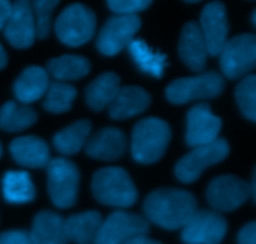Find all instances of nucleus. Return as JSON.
Here are the masks:
<instances>
[{
  "label": "nucleus",
  "instance_id": "obj_1",
  "mask_svg": "<svg viewBox=\"0 0 256 244\" xmlns=\"http://www.w3.org/2000/svg\"><path fill=\"white\" fill-rule=\"evenodd\" d=\"M196 199L192 193L175 188H162L148 195L145 215L164 229H180L196 212Z\"/></svg>",
  "mask_w": 256,
  "mask_h": 244
},
{
  "label": "nucleus",
  "instance_id": "obj_2",
  "mask_svg": "<svg viewBox=\"0 0 256 244\" xmlns=\"http://www.w3.org/2000/svg\"><path fill=\"white\" fill-rule=\"evenodd\" d=\"M92 194L102 204L132 207L138 199V190L126 170L119 167L102 168L92 177Z\"/></svg>",
  "mask_w": 256,
  "mask_h": 244
},
{
  "label": "nucleus",
  "instance_id": "obj_3",
  "mask_svg": "<svg viewBox=\"0 0 256 244\" xmlns=\"http://www.w3.org/2000/svg\"><path fill=\"white\" fill-rule=\"evenodd\" d=\"M172 138L169 124L159 118H146L138 123L132 134V153L136 162L155 163L164 155Z\"/></svg>",
  "mask_w": 256,
  "mask_h": 244
},
{
  "label": "nucleus",
  "instance_id": "obj_4",
  "mask_svg": "<svg viewBox=\"0 0 256 244\" xmlns=\"http://www.w3.org/2000/svg\"><path fill=\"white\" fill-rule=\"evenodd\" d=\"M96 17L90 8L74 3L65 8L55 22V33L62 43L69 47H80L95 34Z\"/></svg>",
  "mask_w": 256,
  "mask_h": 244
},
{
  "label": "nucleus",
  "instance_id": "obj_5",
  "mask_svg": "<svg viewBox=\"0 0 256 244\" xmlns=\"http://www.w3.org/2000/svg\"><path fill=\"white\" fill-rule=\"evenodd\" d=\"M48 190L52 204L58 208H70L75 204L79 188V170L64 158L50 159L46 167Z\"/></svg>",
  "mask_w": 256,
  "mask_h": 244
},
{
  "label": "nucleus",
  "instance_id": "obj_6",
  "mask_svg": "<svg viewBox=\"0 0 256 244\" xmlns=\"http://www.w3.org/2000/svg\"><path fill=\"white\" fill-rule=\"evenodd\" d=\"M229 154V144L224 139H215L209 144L192 148V152L178 162L175 175L182 183H192L206 168L220 163Z\"/></svg>",
  "mask_w": 256,
  "mask_h": 244
},
{
  "label": "nucleus",
  "instance_id": "obj_7",
  "mask_svg": "<svg viewBox=\"0 0 256 244\" xmlns=\"http://www.w3.org/2000/svg\"><path fill=\"white\" fill-rule=\"evenodd\" d=\"M224 79L215 72L202 73L196 77L180 78L166 88V98L174 104H184L195 99H208L222 94Z\"/></svg>",
  "mask_w": 256,
  "mask_h": 244
},
{
  "label": "nucleus",
  "instance_id": "obj_8",
  "mask_svg": "<svg viewBox=\"0 0 256 244\" xmlns=\"http://www.w3.org/2000/svg\"><path fill=\"white\" fill-rule=\"evenodd\" d=\"M220 67L229 79H238L254 69L256 64V37L242 34L228 40L220 53Z\"/></svg>",
  "mask_w": 256,
  "mask_h": 244
},
{
  "label": "nucleus",
  "instance_id": "obj_9",
  "mask_svg": "<svg viewBox=\"0 0 256 244\" xmlns=\"http://www.w3.org/2000/svg\"><path fill=\"white\" fill-rule=\"evenodd\" d=\"M142 27L138 15L116 14L109 18L100 30L96 47L102 54L112 57L130 44Z\"/></svg>",
  "mask_w": 256,
  "mask_h": 244
},
{
  "label": "nucleus",
  "instance_id": "obj_10",
  "mask_svg": "<svg viewBox=\"0 0 256 244\" xmlns=\"http://www.w3.org/2000/svg\"><path fill=\"white\" fill-rule=\"evenodd\" d=\"M148 230L149 223L142 215L116 210L102 220L94 244H124Z\"/></svg>",
  "mask_w": 256,
  "mask_h": 244
},
{
  "label": "nucleus",
  "instance_id": "obj_11",
  "mask_svg": "<svg viewBox=\"0 0 256 244\" xmlns=\"http://www.w3.org/2000/svg\"><path fill=\"white\" fill-rule=\"evenodd\" d=\"M182 229L185 244H220L228 232V223L214 210H196Z\"/></svg>",
  "mask_w": 256,
  "mask_h": 244
},
{
  "label": "nucleus",
  "instance_id": "obj_12",
  "mask_svg": "<svg viewBox=\"0 0 256 244\" xmlns=\"http://www.w3.org/2000/svg\"><path fill=\"white\" fill-rule=\"evenodd\" d=\"M252 195L250 185L234 175H222L212 180L206 190L212 207L222 212H232L246 202Z\"/></svg>",
  "mask_w": 256,
  "mask_h": 244
},
{
  "label": "nucleus",
  "instance_id": "obj_13",
  "mask_svg": "<svg viewBox=\"0 0 256 244\" xmlns=\"http://www.w3.org/2000/svg\"><path fill=\"white\" fill-rule=\"evenodd\" d=\"M199 27L206 44L208 54L212 57L219 55L226 44L229 34V22L224 3L215 0L205 5L200 15Z\"/></svg>",
  "mask_w": 256,
  "mask_h": 244
},
{
  "label": "nucleus",
  "instance_id": "obj_14",
  "mask_svg": "<svg viewBox=\"0 0 256 244\" xmlns=\"http://www.w3.org/2000/svg\"><path fill=\"white\" fill-rule=\"evenodd\" d=\"M4 35L16 49L32 47L36 38V27L30 0L12 3V12L4 25Z\"/></svg>",
  "mask_w": 256,
  "mask_h": 244
},
{
  "label": "nucleus",
  "instance_id": "obj_15",
  "mask_svg": "<svg viewBox=\"0 0 256 244\" xmlns=\"http://www.w3.org/2000/svg\"><path fill=\"white\" fill-rule=\"evenodd\" d=\"M222 129V119L214 115L208 104H198L188 113L186 143L190 147L209 144L218 139Z\"/></svg>",
  "mask_w": 256,
  "mask_h": 244
},
{
  "label": "nucleus",
  "instance_id": "obj_16",
  "mask_svg": "<svg viewBox=\"0 0 256 244\" xmlns=\"http://www.w3.org/2000/svg\"><path fill=\"white\" fill-rule=\"evenodd\" d=\"M179 54L192 70L202 72L206 67L208 49L196 22H189L182 28L179 40Z\"/></svg>",
  "mask_w": 256,
  "mask_h": 244
},
{
  "label": "nucleus",
  "instance_id": "obj_17",
  "mask_svg": "<svg viewBox=\"0 0 256 244\" xmlns=\"http://www.w3.org/2000/svg\"><path fill=\"white\" fill-rule=\"evenodd\" d=\"M126 149V139L124 133L118 128H104L94 137L88 139L86 154L100 160H116L124 154Z\"/></svg>",
  "mask_w": 256,
  "mask_h": 244
},
{
  "label": "nucleus",
  "instance_id": "obj_18",
  "mask_svg": "<svg viewBox=\"0 0 256 244\" xmlns=\"http://www.w3.org/2000/svg\"><path fill=\"white\" fill-rule=\"evenodd\" d=\"M34 244H68L65 219L52 210H42L35 215L29 232Z\"/></svg>",
  "mask_w": 256,
  "mask_h": 244
},
{
  "label": "nucleus",
  "instance_id": "obj_19",
  "mask_svg": "<svg viewBox=\"0 0 256 244\" xmlns=\"http://www.w3.org/2000/svg\"><path fill=\"white\" fill-rule=\"evenodd\" d=\"M150 102H152V98L142 88H120L116 97L110 103L109 114L112 119H128L146 110Z\"/></svg>",
  "mask_w": 256,
  "mask_h": 244
},
{
  "label": "nucleus",
  "instance_id": "obj_20",
  "mask_svg": "<svg viewBox=\"0 0 256 244\" xmlns=\"http://www.w3.org/2000/svg\"><path fill=\"white\" fill-rule=\"evenodd\" d=\"M10 153L18 164L28 168H45L50 160L46 143L38 137H20L10 144Z\"/></svg>",
  "mask_w": 256,
  "mask_h": 244
},
{
  "label": "nucleus",
  "instance_id": "obj_21",
  "mask_svg": "<svg viewBox=\"0 0 256 244\" xmlns=\"http://www.w3.org/2000/svg\"><path fill=\"white\" fill-rule=\"evenodd\" d=\"M49 74L42 67L26 68L18 77L14 84V94L22 104H29L40 99L49 87Z\"/></svg>",
  "mask_w": 256,
  "mask_h": 244
},
{
  "label": "nucleus",
  "instance_id": "obj_22",
  "mask_svg": "<svg viewBox=\"0 0 256 244\" xmlns=\"http://www.w3.org/2000/svg\"><path fill=\"white\" fill-rule=\"evenodd\" d=\"M102 222V214L95 210L72 215L65 219L68 239L76 244H94Z\"/></svg>",
  "mask_w": 256,
  "mask_h": 244
},
{
  "label": "nucleus",
  "instance_id": "obj_23",
  "mask_svg": "<svg viewBox=\"0 0 256 244\" xmlns=\"http://www.w3.org/2000/svg\"><path fill=\"white\" fill-rule=\"evenodd\" d=\"M120 88V78L115 73L108 72L99 75L86 88L85 98L88 105L95 112L105 109L116 97Z\"/></svg>",
  "mask_w": 256,
  "mask_h": 244
},
{
  "label": "nucleus",
  "instance_id": "obj_24",
  "mask_svg": "<svg viewBox=\"0 0 256 244\" xmlns=\"http://www.w3.org/2000/svg\"><path fill=\"white\" fill-rule=\"evenodd\" d=\"M128 49L135 64L142 72L155 78L162 77L165 67L168 65L166 55L155 52L142 39H132L128 45Z\"/></svg>",
  "mask_w": 256,
  "mask_h": 244
},
{
  "label": "nucleus",
  "instance_id": "obj_25",
  "mask_svg": "<svg viewBox=\"0 0 256 244\" xmlns=\"http://www.w3.org/2000/svg\"><path fill=\"white\" fill-rule=\"evenodd\" d=\"M89 60L80 55H62L48 63V70L58 82H72L82 79L90 73Z\"/></svg>",
  "mask_w": 256,
  "mask_h": 244
},
{
  "label": "nucleus",
  "instance_id": "obj_26",
  "mask_svg": "<svg viewBox=\"0 0 256 244\" xmlns=\"http://www.w3.org/2000/svg\"><path fill=\"white\" fill-rule=\"evenodd\" d=\"M90 132H92V123L89 120H79L56 133L52 139V144L62 154H75L86 144Z\"/></svg>",
  "mask_w": 256,
  "mask_h": 244
},
{
  "label": "nucleus",
  "instance_id": "obj_27",
  "mask_svg": "<svg viewBox=\"0 0 256 244\" xmlns=\"http://www.w3.org/2000/svg\"><path fill=\"white\" fill-rule=\"evenodd\" d=\"M2 194L6 202L22 204L35 198V188L29 173L9 170L2 178Z\"/></svg>",
  "mask_w": 256,
  "mask_h": 244
},
{
  "label": "nucleus",
  "instance_id": "obj_28",
  "mask_svg": "<svg viewBox=\"0 0 256 244\" xmlns=\"http://www.w3.org/2000/svg\"><path fill=\"white\" fill-rule=\"evenodd\" d=\"M36 113L28 105L8 102L0 110V128L6 132H22L36 122Z\"/></svg>",
  "mask_w": 256,
  "mask_h": 244
},
{
  "label": "nucleus",
  "instance_id": "obj_29",
  "mask_svg": "<svg viewBox=\"0 0 256 244\" xmlns=\"http://www.w3.org/2000/svg\"><path fill=\"white\" fill-rule=\"evenodd\" d=\"M76 97V89L65 82L50 83L45 93L44 108L50 113H65L72 109V102Z\"/></svg>",
  "mask_w": 256,
  "mask_h": 244
},
{
  "label": "nucleus",
  "instance_id": "obj_30",
  "mask_svg": "<svg viewBox=\"0 0 256 244\" xmlns=\"http://www.w3.org/2000/svg\"><path fill=\"white\" fill-rule=\"evenodd\" d=\"M235 97L242 114L252 122L256 119V77H245L235 90Z\"/></svg>",
  "mask_w": 256,
  "mask_h": 244
},
{
  "label": "nucleus",
  "instance_id": "obj_31",
  "mask_svg": "<svg viewBox=\"0 0 256 244\" xmlns=\"http://www.w3.org/2000/svg\"><path fill=\"white\" fill-rule=\"evenodd\" d=\"M60 0H32V10L34 14L35 27H36V37L44 39L49 35L52 29V12L59 4Z\"/></svg>",
  "mask_w": 256,
  "mask_h": 244
},
{
  "label": "nucleus",
  "instance_id": "obj_32",
  "mask_svg": "<svg viewBox=\"0 0 256 244\" xmlns=\"http://www.w3.org/2000/svg\"><path fill=\"white\" fill-rule=\"evenodd\" d=\"M108 7L116 14L136 15L150 7L152 0H106Z\"/></svg>",
  "mask_w": 256,
  "mask_h": 244
},
{
  "label": "nucleus",
  "instance_id": "obj_33",
  "mask_svg": "<svg viewBox=\"0 0 256 244\" xmlns=\"http://www.w3.org/2000/svg\"><path fill=\"white\" fill-rule=\"evenodd\" d=\"M0 244H34L29 232L22 229L6 230L0 234Z\"/></svg>",
  "mask_w": 256,
  "mask_h": 244
},
{
  "label": "nucleus",
  "instance_id": "obj_34",
  "mask_svg": "<svg viewBox=\"0 0 256 244\" xmlns=\"http://www.w3.org/2000/svg\"><path fill=\"white\" fill-rule=\"evenodd\" d=\"M239 244H256V223L250 222L244 225L238 235Z\"/></svg>",
  "mask_w": 256,
  "mask_h": 244
},
{
  "label": "nucleus",
  "instance_id": "obj_35",
  "mask_svg": "<svg viewBox=\"0 0 256 244\" xmlns=\"http://www.w3.org/2000/svg\"><path fill=\"white\" fill-rule=\"evenodd\" d=\"M12 12V2L10 0H0V30L4 29V25Z\"/></svg>",
  "mask_w": 256,
  "mask_h": 244
},
{
  "label": "nucleus",
  "instance_id": "obj_36",
  "mask_svg": "<svg viewBox=\"0 0 256 244\" xmlns=\"http://www.w3.org/2000/svg\"><path fill=\"white\" fill-rule=\"evenodd\" d=\"M124 244H162V243L146 237V234H142V235H136V237L132 238V239H129Z\"/></svg>",
  "mask_w": 256,
  "mask_h": 244
},
{
  "label": "nucleus",
  "instance_id": "obj_37",
  "mask_svg": "<svg viewBox=\"0 0 256 244\" xmlns=\"http://www.w3.org/2000/svg\"><path fill=\"white\" fill-rule=\"evenodd\" d=\"M6 63H8V55L6 53H5L2 45L0 44V70L4 69V68L6 67Z\"/></svg>",
  "mask_w": 256,
  "mask_h": 244
},
{
  "label": "nucleus",
  "instance_id": "obj_38",
  "mask_svg": "<svg viewBox=\"0 0 256 244\" xmlns=\"http://www.w3.org/2000/svg\"><path fill=\"white\" fill-rule=\"evenodd\" d=\"M184 2L190 3V4H192V3H199V2H202V0H184Z\"/></svg>",
  "mask_w": 256,
  "mask_h": 244
},
{
  "label": "nucleus",
  "instance_id": "obj_39",
  "mask_svg": "<svg viewBox=\"0 0 256 244\" xmlns=\"http://www.w3.org/2000/svg\"><path fill=\"white\" fill-rule=\"evenodd\" d=\"M0 157H2V144H0Z\"/></svg>",
  "mask_w": 256,
  "mask_h": 244
}]
</instances>
